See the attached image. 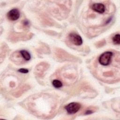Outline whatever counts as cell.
<instances>
[{"label": "cell", "mask_w": 120, "mask_h": 120, "mask_svg": "<svg viewBox=\"0 0 120 120\" xmlns=\"http://www.w3.org/2000/svg\"><path fill=\"white\" fill-rule=\"evenodd\" d=\"M52 84L53 86V87L56 88H60L62 86V82L60 81H59L58 80H56V79L54 80L52 82Z\"/></svg>", "instance_id": "8"}, {"label": "cell", "mask_w": 120, "mask_h": 120, "mask_svg": "<svg viewBox=\"0 0 120 120\" xmlns=\"http://www.w3.org/2000/svg\"><path fill=\"white\" fill-rule=\"evenodd\" d=\"M93 113V112H92L91 110H87V111L85 112V114H91V113Z\"/></svg>", "instance_id": "10"}, {"label": "cell", "mask_w": 120, "mask_h": 120, "mask_svg": "<svg viewBox=\"0 0 120 120\" xmlns=\"http://www.w3.org/2000/svg\"><path fill=\"white\" fill-rule=\"evenodd\" d=\"M69 39L74 45L79 46L82 43V40L81 37L75 33H71L68 36Z\"/></svg>", "instance_id": "3"}, {"label": "cell", "mask_w": 120, "mask_h": 120, "mask_svg": "<svg viewBox=\"0 0 120 120\" xmlns=\"http://www.w3.org/2000/svg\"><path fill=\"white\" fill-rule=\"evenodd\" d=\"M91 8L93 10L100 14H103L105 11V5L101 3H96L93 4L91 6Z\"/></svg>", "instance_id": "5"}, {"label": "cell", "mask_w": 120, "mask_h": 120, "mask_svg": "<svg viewBox=\"0 0 120 120\" xmlns=\"http://www.w3.org/2000/svg\"><path fill=\"white\" fill-rule=\"evenodd\" d=\"M20 53L21 54L22 57H23V58L25 60L28 61L30 60L31 56H30V53L28 51L24 50H21L20 51Z\"/></svg>", "instance_id": "6"}, {"label": "cell", "mask_w": 120, "mask_h": 120, "mask_svg": "<svg viewBox=\"0 0 120 120\" xmlns=\"http://www.w3.org/2000/svg\"><path fill=\"white\" fill-rule=\"evenodd\" d=\"M18 71L20 73H22L26 74V73H28L29 70L27 69H25V68H20L18 70Z\"/></svg>", "instance_id": "9"}, {"label": "cell", "mask_w": 120, "mask_h": 120, "mask_svg": "<svg viewBox=\"0 0 120 120\" xmlns=\"http://www.w3.org/2000/svg\"><path fill=\"white\" fill-rule=\"evenodd\" d=\"M112 42L115 45H119L120 44V36L119 34L115 35L112 38Z\"/></svg>", "instance_id": "7"}, {"label": "cell", "mask_w": 120, "mask_h": 120, "mask_svg": "<svg viewBox=\"0 0 120 120\" xmlns=\"http://www.w3.org/2000/svg\"><path fill=\"white\" fill-rule=\"evenodd\" d=\"M81 105L77 102H72L65 106V108L67 112L69 114H75L80 109Z\"/></svg>", "instance_id": "2"}, {"label": "cell", "mask_w": 120, "mask_h": 120, "mask_svg": "<svg viewBox=\"0 0 120 120\" xmlns=\"http://www.w3.org/2000/svg\"><path fill=\"white\" fill-rule=\"evenodd\" d=\"M113 55L112 52H105L99 57L98 61L99 63L103 66H107L111 62V59Z\"/></svg>", "instance_id": "1"}, {"label": "cell", "mask_w": 120, "mask_h": 120, "mask_svg": "<svg viewBox=\"0 0 120 120\" xmlns=\"http://www.w3.org/2000/svg\"><path fill=\"white\" fill-rule=\"evenodd\" d=\"M20 13L19 11L16 8H14L10 10L7 13V18L10 21H14L17 20L20 17Z\"/></svg>", "instance_id": "4"}]
</instances>
